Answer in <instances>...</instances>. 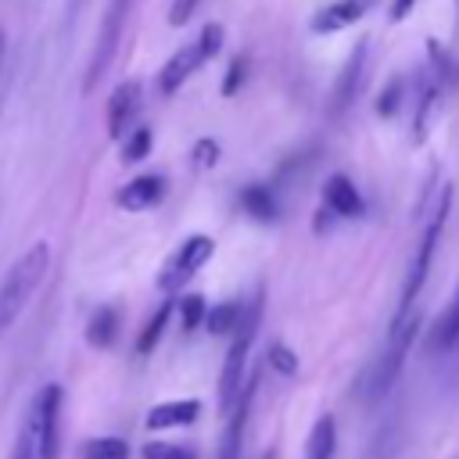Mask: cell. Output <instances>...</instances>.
I'll list each match as a JSON object with an SVG mask.
<instances>
[{
    "mask_svg": "<svg viewBox=\"0 0 459 459\" xmlns=\"http://www.w3.org/2000/svg\"><path fill=\"white\" fill-rule=\"evenodd\" d=\"M50 265V247L47 240H36L4 276H0V337L14 326V319L25 312L29 298L36 294V287L43 283Z\"/></svg>",
    "mask_w": 459,
    "mask_h": 459,
    "instance_id": "cell-1",
    "label": "cell"
},
{
    "mask_svg": "<svg viewBox=\"0 0 459 459\" xmlns=\"http://www.w3.org/2000/svg\"><path fill=\"white\" fill-rule=\"evenodd\" d=\"M416 330H420V316H412V312L402 316L398 323H391V337H387L384 355L373 359V366H369L366 377L359 380V394H362L366 402H380V398L394 387V380H398V373H402V366H405L409 344L416 341Z\"/></svg>",
    "mask_w": 459,
    "mask_h": 459,
    "instance_id": "cell-2",
    "label": "cell"
},
{
    "mask_svg": "<svg viewBox=\"0 0 459 459\" xmlns=\"http://www.w3.org/2000/svg\"><path fill=\"white\" fill-rule=\"evenodd\" d=\"M448 208H452V186H441V190H437V197H434V204H430V219H427V226H423V237H420V244H416V255H412L409 276H405V283H402V301H398L394 323H398L402 316H409V308H412L416 294H420V290H423V283H427V273H430V262H434V251H437L441 230H445V222H448Z\"/></svg>",
    "mask_w": 459,
    "mask_h": 459,
    "instance_id": "cell-3",
    "label": "cell"
},
{
    "mask_svg": "<svg viewBox=\"0 0 459 459\" xmlns=\"http://www.w3.org/2000/svg\"><path fill=\"white\" fill-rule=\"evenodd\" d=\"M258 319H262V294L251 298L240 308V323L230 333V351H226V362H222V373H219V409H222V416L230 412V405L237 402V394L244 387V369H247V355H251Z\"/></svg>",
    "mask_w": 459,
    "mask_h": 459,
    "instance_id": "cell-4",
    "label": "cell"
},
{
    "mask_svg": "<svg viewBox=\"0 0 459 459\" xmlns=\"http://www.w3.org/2000/svg\"><path fill=\"white\" fill-rule=\"evenodd\" d=\"M219 50H222V25L208 22L197 39L183 43V47L161 65V72H158V90H161L165 97H172V93H176L194 72H201V65H208Z\"/></svg>",
    "mask_w": 459,
    "mask_h": 459,
    "instance_id": "cell-5",
    "label": "cell"
},
{
    "mask_svg": "<svg viewBox=\"0 0 459 459\" xmlns=\"http://www.w3.org/2000/svg\"><path fill=\"white\" fill-rule=\"evenodd\" d=\"M215 255V240L208 237V233H190L169 258H165V265H161V273H158V287L165 290V294H172V290H179L183 283H190L201 269H204V262Z\"/></svg>",
    "mask_w": 459,
    "mask_h": 459,
    "instance_id": "cell-6",
    "label": "cell"
},
{
    "mask_svg": "<svg viewBox=\"0 0 459 459\" xmlns=\"http://www.w3.org/2000/svg\"><path fill=\"white\" fill-rule=\"evenodd\" d=\"M36 441H39V459H57L61 452V384H47L36 391L29 405Z\"/></svg>",
    "mask_w": 459,
    "mask_h": 459,
    "instance_id": "cell-7",
    "label": "cell"
},
{
    "mask_svg": "<svg viewBox=\"0 0 459 459\" xmlns=\"http://www.w3.org/2000/svg\"><path fill=\"white\" fill-rule=\"evenodd\" d=\"M140 97L143 93H140L136 79H126V82H118L111 90V97H108V136L111 140H122L129 133V126H133L136 111H140Z\"/></svg>",
    "mask_w": 459,
    "mask_h": 459,
    "instance_id": "cell-8",
    "label": "cell"
},
{
    "mask_svg": "<svg viewBox=\"0 0 459 459\" xmlns=\"http://www.w3.org/2000/svg\"><path fill=\"white\" fill-rule=\"evenodd\" d=\"M323 208L333 219H359L366 212V201H362L359 186L344 172H333V176L323 179Z\"/></svg>",
    "mask_w": 459,
    "mask_h": 459,
    "instance_id": "cell-9",
    "label": "cell"
},
{
    "mask_svg": "<svg viewBox=\"0 0 459 459\" xmlns=\"http://www.w3.org/2000/svg\"><path fill=\"white\" fill-rule=\"evenodd\" d=\"M369 7H373V0H333V4H326V7H319V11L312 14L308 29H312L316 36L341 32V29L355 25V22H359V18H362Z\"/></svg>",
    "mask_w": 459,
    "mask_h": 459,
    "instance_id": "cell-10",
    "label": "cell"
},
{
    "mask_svg": "<svg viewBox=\"0 0 459 459\" xmlns=\"http://www.w3.org/2000/svg\"><path fill=\"white\" fill-rule=\"evenodd\" d=\"M161 197H165V176H158V172L136 176V179H129L126 186L115 190V204H118L122 212H143V208H154Z\"/></svg>",
    "mask_w": 459,
    "mask_h": 459,
    "instance_id": "cell-11",
    "label": "cell"
},
{
    "mask_svg": "<svg viewBox=\"0 0 459 459\" xmlns=\"http://www.w3.org/2000/svg\"><path fill=\"white\" fill-rule=\"evenodd\" d=\"M201 416V402L197 398H172V402H158L147 412V430H172V427H190Z\"/></svg>",
    "mask_w": 459,
    "mask_h": 459,
    "instance_id": "cell-12",
    "label": "cell"
},
{
    "mask_svg": "<svg viewBox=\"0 0 459 459\" xmlns=\"http://www.w3.org/2000/svg\"><path fill=\"white\" fill-rule=\"evenodd\" d=\"M362 68H366V39L355 43L348 65L341 68V79H337V86H333V108H337V111L348 108L351 97L359 93V86H362Z\"/></svg>",
    "mask_w": 459,
    "mask_h": 459,
    "instance_id": "cell-13",
    "label": "cell"
},
{
    "mask_svg": "<svg viewBox=\"0 0 459 459\" xmlns=\"http://www.w3.org/2000/svg\"><path fill=\"white\" fill-rule=\"evenodd\" d=\"M455 341H459V287H455L452 301L445 305V312L434 319V326H430V333H427V351L441 355V351H448Z\"/></svg>",
    "mask_w": 459,
    "mask_h": 459,
    "instance_id": "cell-14",
    "label": "cell"
},
{
    "mask_svg": "<svg viewBox=\"0 0 459 459\" xmlns=\"http://www.w3.org/2000/svg\"><path fill=\"white\" fill-rule=\"evenodd\" d=\"M240 208L255 219V222H276V215H280V201H276V194H273V186H262V183H251V186H244L240 190Z\"/></svg>",
    "mask_w": 459,
    "mask_h": 459,
    "instance_id": "cell-15",
    "label": "cell"
},
{
    "mask_svg": "<svg viewBox=\"0 0 459 459\" xmlns=\"http://www.w3.org/2000/svg\"><path fill=\"white\" fill-rule=\"evenodd\" d=\"M115 337H118V308L100 305L86 323V341H90V348H111Z\"/></svg>",
    "mask_w": 459,
    "mask_h": 459,
    "instance_id": "cell-16",
    "label": "cell"
},
{
    "mask_svg": "<svg viewBox=\"0 0 459 459\" xmlns=\"http://www.w3.org/2000/svg\"><path fill=\"white\" fill-rule=\"evenodd\" d=\"M333 445H337V423H333V416H319L308 430L305 455L308 459H333Z\"/></svg>",
    "mask_w": 459,
    "mask_h": 459,
    "instance_id": "cell-17",
    "label": "cell"
},
{
    "mask_svg": "<svg viewBox=\"0 0 459 459\" xmlns=\"http://www.w3.org/2000/svg\"><path fill=\"white\" fill-rule=\"evenodd\" d=\"M172 305H176V301H161V305L154 308V316L147 319V326L140 330V337H136V351H140V355L154 351V344L161 341V333H165V326H169V319H172Z\"/></svg>",
    "mask_w": 459,
    "mask_h": 459,
    "instance_id": "cell-18",
    "label": "cell"
},
{
    "mask_svg": "<svg viewBox=\"0 0 459 459\" xmlns=\"http://www.w3.org/2000/svg\"><path fill=\"white\" fill-rule=\"evenodd\" d=\"M237 323H240V305H233V301H222V305L204 312V330L212 337H230Z\"/></svg>",
    "mask_w": 459,
    "mask_h": 459,
    "instance_id": "cell-19",
    "label": "cell"
},
{
    "mask_svg": "<svg viewBox=\"0 0 459 459\" xmlns=\"http://www.w3.org/2000/svg\"><path fill=\"white\" fill-rule=\"evenodd\" d=\"M151 147H154V133L147 129V126H136V129H129V136L122 140V161H143L147 154H151Z\"/></svg>",
    "mask_w": 459,
    "mask_h": 459,
    "instance_id": "cell-20",
    "label": "cell"
},
{
    "mask_svg": "<svg viewBox=\"0 0 459 459\" xmlns=\"http://www.w3.org/2000/svg\"><path fill=\"white\" fill-rule=\"evenodd\" d=\"M7 459H39V441H36V427H32V416L25 412L18 434H14V445H11V455Z\"/></svg>",
    "mask_w": 459,
    "mask_h": 459,
    "instance_id": "cell-21",
    "label": "cell"
},
{
    "mask_svg": "<svg viewBox=\"0 0 459 459\" xmlns=\"http://www.w3.org/2000/svg\"><path fill=\"white\" fill-rule=\"evenodd\" d=\"M82 459H129V445L122 437H93L86 441Z\"/></svg>",
    "mask_w": 459,
    "mask_h": 459,
    "instance_id": "cell-22",
    "label": "cell"
},
{
    "mask_svg": "<svg viewBox=\"0 0 459 459\" xmlns=\"http://www.w3.org/2000/svg\"><path fill=\"white\" fill-rule=\"evenodd\" d=\"M172 308L179 312V323H183V330H197V326L204 323L208 301H204L201 294H186V298H179V301H176Z\"/></svg>",
    "mask_w": 459,
    "mask_h": 459,
    "instance_id": "cell-23",
    "label": "cell"
},
{
    "mask_svg": "<svg viewBox=\"0 0 459 459\" xmlns=\"http://www.w3.org/2000/svg\"><path fill=\"white\" fill-rule=\"evenodd\" d=\"M140 455L143 459H197L186 445H172V441H147Z\"/></svg>",
    "mask_w": 459,
    "mask_h": 459,
    "instance_id": "cell-24",
    "label": "cell"
},
{
    "mask_svg": "<svg viewBox=\"0 0 459 459\" xmlns=\"http://www.w3.org/2000/svg\"><path fill=\"white\" fill-rule=\"evenodd\" d=\"M265 359H269V366L276 369V373H283V377H294L298 373V355L287 348V344H269V351H265Z\"/></svg>",
    "mask_w": 459,
    "mask_h": 459,
    "instance_id": "cell-25",
    "label": "cell"
},
{
    "mask_svg": "<svg viewBox=\"0 0 459 459\" xmlns=\"http://www.w3.org/2000/svg\"><path fill=\"white\" fill-rule=\"evenodd\" d=\"M427 54L434 57V65H437V75H441V79L459 82V65H455V61H452V57H448V54L437 47V39H430V43H427Z\"/></svg>",
    "mask_w": 459,
    "mask_h": 459,
    "instance_id": "cell-26",
    "label": "cell"
},
{
    "mask_svg": "<svg viewBox=\"0 0 459 459\" xmlns=\"http://www.w3.org/2000/svg\"><path fill=\"white\" fill-rule=\"evenodd\" d=\"M244 75H247V57H233V65H230V72H226V79H222V97H233L237 90H240V82H244Z\"/></svg>",
    "mask_w": 459,
    "mask_h": 459,
    "instance_id": "cell-27",
    "label": "cell"
},
{
    "mask_svg": "<svg viewBox=\"0 0 459 459\" xmlns=\"http://www.w3.org/2000/svg\"><path fill=\"white\" fill-rule=\"evenodd\" d=\"M190 154H194V165H197V169H212V165L219 161V143L204 136V140H197V143H194V151H190Z\"/></svg>",
    "mask_w": 459,
    "mask_h": 459,
    "instance_id": "cell-28",
    "label": "cell"
},
{
    "mask_svg": "<svg viewBox=\"0 0 459 459\" xmlns=\"http://www.w3.org/2000/svg\"><path fill=\"white\" fill-rule=\"evenodd\" d=\"M398 93H402V79H391L387 90H384L380 100H377V111H380V115H394V111H398Z\"/></svg>",
    "mask_w": 459,
    "mask_h": 459,
    "instance_id": "cell-29",
    "label": "cell"
},
{
    "mask_svg": "<svg viewBox=\"0 0 459 459\" xmlns=\"http://www.w3.org/2000/svg\"><path fill=\"white\" fill-rule=\"evenodd\" d=\"M194 7H197V0H172V7H169V25H186L190 14H194Z\"/></svg>",
    "mask_w": 459,
    "mask_h": 459,
    "instance_id": "cell-30",
    "label": "cell"
},
{
    "mask_svg": "<svg viewBox=\"0 0 459 459\" xmlns=\"http://www.w3.org/2000/svg\"><path fill=\"white\" fill-rule=\"evenodd\" d=\"M412 7H416V0H394L387 14H391V22H402V18H409V11H412Z\"/></svg>",
    "mask_w": 459,
    "mask_h": 459,
    "instance_id": "cell-31",
    "label": "cell"
},
{
    "mask_svg": "<svg viewBox=\"0 0 459 459\" xmlns=\"http://www.w3.org/2000/svg\"><path fill=\"white\" fill-rule=\"evenodd\" d=\"M262 459H273V455H262Z\"/></svg>",
    "mask_w": 459,
    "mask_h": 459,
    "instance_id": "cell-32",
    "label": "cell"
},
{
    "mask_svg": "<svg viewBox=\"0 0 459 459\" xmlns=\"http://www.w3.org/2000/svg\"><path fill=\"white\" fill-rule=\"evenodd\" d=\"M305 459H308V455H305Z\"/></svg>",
    "mask_w": 459,
    "mask_h": 459,
    "instance_id": "cell-33",
    "label": "cell"
}]
</instances>
